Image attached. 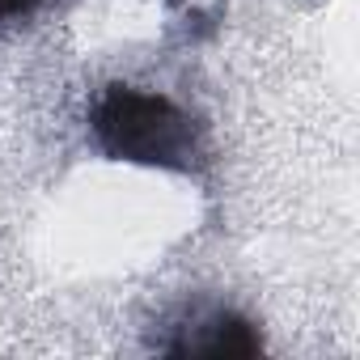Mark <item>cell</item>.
<instances>
[{
	"label": "cell",
	"mask_w": 360,
	"mask_h": 360,
	"mask_svg": "<svg viewBox=\"0 0 360 360\" xmlns=\"http://www.w3.org/2000/svg\"><path fill=\"white\" fill-rule=\"evenodd\" d=\"M94 140L115 161L136 165H161V169H195L204 157V127L200 119L178 106L165 94L136 89V85H110L94 115H89Z\"/></svg>",
	"instance_id": "1"
},
{
	"label": "cell",
	"mask_w": 360,
	"mask_h": 360,
	"mask_svg": "<svg viewBox=\"0 0 360 360\" xmlns=\"http://www.w3.org/2000/svg\"><path fill=\"white\" fill-rule=\"evenodd\" d=\"M161 352L169 356H255L259 335L246 318L229 309H212V314H191L187 326H178V339H165Z\"/></svg>",
	"instance_id": "2"
},
{
	"label": "cell",
	"mask_w": 360,
	"mask_h": 360,
	"mask_svg": "<svg viewBox=\"0 0 360 360\" xmlns=\"http://www.w3.org/2000/svg\"><path fill=\"white\" fill-rule=\"evenodd\" d=\"M43 0H0V22H18L26 13H34Z\"/></svg>",
	"instance_id": "3"
}]
</instances>
